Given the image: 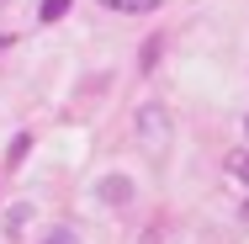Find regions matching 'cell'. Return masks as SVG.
<instances>
[{
    "label": "cell",
    "mask_w": 249,
    "mask_h": 244,
    "mask_svg": "<svg viewBox=\"0 0 249 244\" xmlns=\"http://www.w3.org/2000/svg\"><path fill=\"white\" fill-rule=\"evenodd\" d=\"M164 133H170L164 106H143V112H138V138H143V149H159V144H164Z\"/></svg>",
    "instance_id": "obj_1"
},
{
    "label": "cell",
    "mask_w": 249,
    "mask_h": 244,
    "mask_svg": "<svg viewBox=\"0 0 249 244\" xmlns=\"http://www.w3.org/2000/svg\"><path fill=\"white\" fill-rule=\"evenodd\" d=\"M101 196H106V202H133V181H127V175H106V181H101Z\"/></svg>",
    "instance_id": "obj_2"
},
{
    "label": "cell",
    "mask_w": 249,
    "mask_h": 244,
    "mask_svg": "<svg viewBox=\"0 0 249 244\" xmlns=\"http://www.w3.org/2000/svg\"><path fill=\"white\" fill-rule=\"evenodd\" d=\"M101 5H117V11H127V16H149L159 0H101Z\"/></svg>",
    "instance_id": "obj_3"
},
{
    "label": "cell",
    "mask_w": 249,
    "mask_h": 244,
    "mask_svg": "<svg viewBox=\"0 0 249 244\" xmlns=\"http://www.w3.org/2000/svg\"><path fill=\"white\" fill-rule=\"evenodd\" d=\"M228 175L249 181V154H244V149H233V154H228Z\"/></svg>",
    "instance_id": "obj_4"
},
{
    "label": "cell",
    "mask_w": 249,
    "mask_h": 244,
    "mask_svg": "<svg viewBox=\"0 0 249 244\" xmlns=\"http://www.w3.org/2000/svg\"><path fill=\"white\" fill-rule=\"evenodd\" d=\"M27 207H32V202H16V207H11V218H5V234H21V223H27Z\"/></svg>",
    "instance_id": "obj_5"
},
{
    "label": "cell",
    "mask_w": 249,
    "mask_h": 244,
    "mask_svg": "<svg viewBox=\"0 0 249 244\" xmlns=\"http://www.w3.org/2000/svg\"><path fill=\"white\" fill-rule=\"evenodd\" d=\"M64 11H69V0H43V21H58Z\"/></svg>",
    "instance_id": "obj_6"
},
{
    "label": "cell",
    "mask_w": 249,
    "mask_h": 244,
    "mask_svg": "<svg viewBox=\"0 0 249 244\" xmlns=\"http://www.w3.org/2000/svg\"><path fill=\"white\" fill-rule=\"evenodd\" d=\"M69 239H74L69 228H53V234H48V239H43V244H69Z\"/></svg>",
    "instance_id": "obj_7"
},
{
    "label": "cell",
    "mask_w": 249,
    "mask_h": 244,
    "mask_svg": "<svg viewBox=\"0 0 249 244\" xmlns=\"http://www.w3.org/2000/svg\"><path fill=\"white\" fill-rule=\"evenodd\" d=\"M244 133H249V117H244Z\"/></svg>",
    "instance_id": "obj_8"
}]
</instances>
